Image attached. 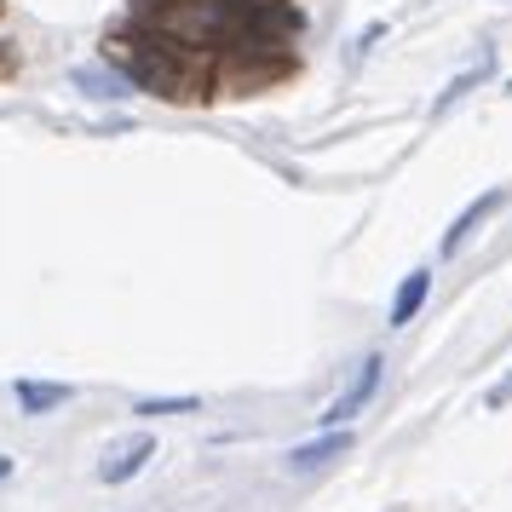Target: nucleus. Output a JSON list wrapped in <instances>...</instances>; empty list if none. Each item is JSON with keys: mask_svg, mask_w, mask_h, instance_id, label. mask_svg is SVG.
Instances as JSON below:
<instances>
[{"mask_svg": "<svg viewBox=\"0 0 512 512\" xmlns=\"http://www.w3.org/2000/svg\"><path fill=\"white\" fill-rule=\"evenodd\" d=\"M104 58L162 98H196V81H202V52L179 47L167 35H156V41L150 35H116V41H104Z\"/></svg>", "mask_w": 512, "mask_h": 512, "instance_id": "obj_1", "label": "nucleus"}, {"mask_svg": "<svg viewBox=\"0 0 512 512\" xmlns=\"http://www.w3.org/2000/svg\"><path fill=\"white\" fill-rule=\"evenodd\" d=\"M70 81H75V93L104 98V104H121V98L139 93V81L121 70V64H110V58H104V64H81V70H75Z\"/></svg>", "mask_w": 512, "mask_h": 512, "instance_id": "obj_2", "label": "nucleus"}, {"mask_svg": "<svg viewBox=\"0 0 512 512\" xmlns=\"http://www.w3.org/2000/svg\"><path fill=\"white\" fill-rule=\"evenodd\" d=\"M380 369H386L380 357H363V369L351 374V386H346V392H340V397H334V403L323 409V426H346V420L357 415V409H363V403H369L374 392H380Z\"/></svg>", "mask_w": 512, "mask_h": 512, "instance_id": "obj_3", "label": "nucleus"}, {"mask_svg": "<svg viewBox=\"0 0 512 512\" xmlns=\"http://www.w3.org/2000/svg\"><path fill=\"white\" fill-rule=\"evenodd\" d=\"M507 196H512V190H501V185H495V190H484V196H478V202H472V208H466L461 219L449 225V231H443V254H461L466 242H472V231L484 225L489 213H501V208H507Z\"/></svg>", "mask_w": 512, "mask_h": 512, "instance_id": "obj_4", "label": "nucleus"}, {"mask_svg": "<svg viewBox=\"0 0 512 512\" xmlns=\"http://www.w3.org/2000/svg\"><path fill=\"white\" fill-rule=\"evenodd\" d=\"M346 449H351V432H346V426H328L323 438H311V443H300V449H288V472H317V466L340 461Z\"/></svg>", "mask_w": 512, "mask_h": 512, "instance_id": "obj_5", "label": "nucleus"}, {"mask_svg": "<svg viewBox=\"0 0 512 512\" xmlns=\"http://www.w3.org/2000/svg\"><path fill=\"white\" fill-rule=\"evenodd\" d=\"M156 455V438H133V443H121V449H110L104 455V466H98V478L104 484H127V478H139L144 461Z\"/></svg>", "mask_w": 512, "mask_h": 512, "instance_id": "obj_6", "label": "nucleus"}, {"mask_svg": "<svg viewBox=\"0 0 512 512\" xmlns=\"http://www.w3.org/2000/svg\"><path fill=\"white\" fill-rule=\"evenodd\" d=\"M426 294H432V271H409V277H403V288H397V300H392V328L415 323L420 305H426Z\"/></svg>", "mask_w": 512, "mask_h": 512, "instance_id": "obj_7", "label": "nucleus"}, {"mask_svg": "<svg viewBox=\"0 0 512 512\" xmlns=\"http://www.w3.org/2000/svg\"><path fill=\"white\" fill-rule=\"evenodd\" d=\"M58 403H70V386H58V380H18V409L24 415H47Z\"/></svg>", "mask_w": 512, "mask_h": 512, "instance_id": "obj_8", "label": "nucleus"}, {"mask_svg": "<svg viewBox=\"0 0 512 512\" xmlns=\"http://www.w3.org/2000/svg\"><path fill=\"white\" fill-rule=\"evenodd\" d=\"M484 75H489V58H484V64H478V70L455 75V81H449V87H443V98H438V104H432V110H438V116H443V110H449V104H455V98H466V93H472V87H478V81H484Z\"/></svg>", "mask_w": 512, "mask_h": 512, "instance_id": "obj_9", "label": "nucleus"}, {"mask_svg": "<svg viewBox=\"0 0 512 512\" xmlns=\"http://www.w3.org/2000/svg\"><path fill=\"white\" fill-rule=\"evenodd\" d=\"M196 397H139V415H190Z\"/></svg>", "mask_w": 512, "mask_h": 512, "instance_id": "obj_10", "label": "nucleus"}, {"mask_svg": "<svg viewBox=\"0 0 512 512\" xmlns=\"http://www.w3.org/2000/svg\"><path fill=\"white\" fill-rule=\"evenodd\" d=\"M512 397V380H501V386H495V392H489V409H501V403H507Z\"/></svg>", "mask_w": 512, "mask_h": 512, "instance_id": "obj_11", "label": "nucleus"}, {"mask_svg": "<svg viewBox=\"0 0 512 512\" xmlns=\"http://www.w3.org/2000/svg\"><path fill=\"white\" fill-rule=\"evenodd\" d=\"M6 472H12V461H6V455H0V478H6Z\"/></svg>", "mask_w": 512, "mask_h": 512, "instance_id": "obj_12", "label": "nucleus"}, {"mask_svg": "<svg viewBox=\"0 0 512 512\" xmlns=\"http://www.w3.org/2000/svg\"><path fill=\"white\" fill-rule=\"evenodd\" d=\"M507 93H512V87H507Z\"/></svg>", "mask_w": 512, "mask_h": 512, "instance_id": "obj_13", "label": "nucleus"}]
</instances>
